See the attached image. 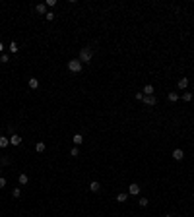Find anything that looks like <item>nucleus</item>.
<instances>
[{
  "instance_id": "nucleus-28",
  "label": "nucleus",
  "mask_w": 194,
  "mask_h": 217,
  "mask_svg": "<svg viewBox=\"0 0 194 217\" xmlns=\"http://www.w3.org/2000/svg\"><path fill=\"white\" fill-rule=\"evenodd\" d=\"M6 186V178H0V188H4Z\"/></svg>"
},
{
  "instance_id": "nucleus-29",
  "label": "nucleus",
  "mask_w": 194,
  "mask_h": 217,
  "mask_svg": "<svg viewBox=\"0 0 194 217\" xmlns=\"http://www.w3.org/2000/svg\"><path fill=\"white\" fill-rule=\"evenodd\" d=\"M2 51H4V45L0 43V54H2Z\"/></svg>"
},
{
  "instance_id": "nucleus-27",
  "label": "nucleus",
  "mask_w": 194,
  "mask_h": 217,
  "mask_svg": "<svg viewBox=\"0 0 194 217\" xmlns=\"http://www.w3.org/2000/svg\"><path fill=\"white\" fill-rule=\"evenodd\" d=\"M134 97L138 99V101H142V99H144V93H136V95H134Z\"/></svg>"
},
{
  "instance_id": "nucleus-30",
  "label": "nucleus",
  "mask_w": 194,
  "mask_h": 217,
  "mask_svg": "<svg viewBox=\"0 0 194 217\" xmlns=\"http://www.w3.org/2000/svg\"><path fill=\"white\" fill-rule=\"evenodd\" d=\"M165 217H171V215H165Z\"/></svg>"
},
{
  "instance_id": "nucleus-23",
  "label": "nucleus",
  "mask_w": 194,
  "mask_h": 217,
  "mask_svg": "<svg viewBox=\"0 0 194 217\" xmlns=\"http://www.w3.org/2000/svg\"><path fill=\"white\" fill-rule=\"evenodd\" d=\"M20 194H22V192H20V188H14V192H12V196H14V198H20Z\"/></svg>"
},
{
  "instance_id": "nucleus-22",
  "label": "nucleus",
  "mask_w": 194,
  "mask_h": 217,
  "mask_svg": "<svg viewBox=\"0 0 194 217\" xmlns=\"http://www.w3.org/2000/svg\"><path fill=\"white\" fill-rule=\"evenodd\" d=\"M10 53H18V43H10Z\"/></svg>"
},
{
  "instance_id": "nucleus-26",
  "label": "nucleus",
  "mask_w": 194,
  "mask_h": 217,
  "mask_svg": "<svg viewBox=\"0 0 194 217\" xmlns=\"http://www.w3.org/2000/svg\"><path fill=\"white\" fill-rule=\"evenodd\" d=\"M8 163H10V159H8V157H4V159L0 161V165H8Z\"/></svg>"
},
{
  "instance_id": "nucleus-4",
  "label": "nucleus",
  "mask_w": 194,
  "mask_h": 217,
  "mask_svg": "<svg viewBox=\"0 0 194 217\" xmlns=\"http://www.w3.org/2000/svg\"><path fill=\"white\" fill-rule=\"evenodd\" d=\"M183 157H184V151H183V149H175V151H173V159H175V161H181Z\"/></svg>"
},
{
  "instance_id": "nucleus-2",
  "label": "nucleus",
  "mask_w": 194,
  "mask_h": 217,
  "mask_svg": "<svg viewBox=\"0 0 194 217\" xmlns=\"http://www.w3.org/2000/svg\"><path fill=\"white\" fill-rule=\"evenodd\" d=\"M68 70L70 72H82V62H80V58H76V60H70L68 62Z\"/></svg>"
},
{
  "instance_id": "nucleus-17",
  "label": "nucleus",
  "mask_w": 194,
  "mask_h": 217,
  "mask_svg": "<svg viewBox=\"0 0 194 217\" xmlns=\"http://www.w3.org/2000/svg\"><path fill=\"white\" fill-rule=\"evenodd\" d=\"M167 99H169L171 103H175V101H179V95H177V93H169V95H167Z\"/></svg>"
},
{
  "instance_id": "nucleus-16",
  "label": "nucleus",
  "mask_w": 194,
  "mask_h": 217,
  "mask_svg": "<svg viewBox=\"0 0 194 217\" xmlns=\"http://www.w3.org/2000/svg\"><path fill=\"white\" fill-rule=\"evenodd\" d=\"M126 200H128V194H124V192H120L117 196V202H126Z\"/></svg>"
},
{
  "instance_id": "nucleus-1",
  "label": "nucleus",
  "mask_w": 194,
  "mask_h": 217,
  "mask_svg": "<svg viewBox=\"0 0 194 217\" xmlns=\"http://www.w3.org/2000/svg\"><path fill=\"white\" fill-rule=\"evenodd\" d=\"M93 58V51L89 49V47H84L82 51H80V62L84 64V62H89Z\"/></svg>"
},
{
  "instance_id": "nucleus-24",
  "label": "nucleus",
  "mask_w": 194,
  "mask_h": 217,
  "mask_svg": "<svg viewBox=\"0 0 194 217\" xmlns=\"http://www.w3.org/2000/svg\"><path fill=\"white\" fill-rule=\"evenodd\" d=\"M183 99H184V101H192V93H184Z\"/></svg>"
},
{
  "instance_id": "nucleus-9",
  "label": "nucleus",
  "mask_w": 194,
  "mask_h": 217,
  "mask_svg": "<svg viewBox=\"0 0 194 217\" xmlns=\"http://www.w3.org/2000/svg\"><path fill=\"white\" fill-rule=\"evenodd\" d=\"M72 141H74V143H76V147H78V145H80V143L84 141V138H82V134H76L74 138H72Z\"/></svg>"
},
{
  "instance_id": "nucleus-20",
  "label": "nucleus",
  "mask_w": 194,
  "mask_h": 217,
  "mask_svg": "<svg viewBox=\"0 0 194 217\" xmlns=\"http://www.w3.org/2000/svg\"><path fill=\"white\" fill-rule=\"evenodd\" d=\"M8 60H10V56H8V54H0V62H4V64H6V62H8Z\"/></svg>"
},
{
  "instance_id": "nucleus-5",
  "label": "nucleus",
  "mask_w": 194,
  "mask_h": 217,
  "mask_svg": "<svg viewBox=\"0 0 194 217\" xmlns=\"http://www.w3.org/2000/svg\"><path fill=\"white\" fill-rule=\"evenodd\" d=\"M128 194H132V196L140 194V186H138V184H130L128 186Z\"/></svg>"
},
{
  "instance_id": "nucleus-8",
  "label": "nucleus",
  "mask_w": 194,
  "mask_h": 217,
  "mask_svg": "<svg viewBox=\"0 0 194 217\" xmlns=\"http://www.w3.org/2000/svg\"><path fill=\"white\" fill-rule=\"evenodd\" d=\"M35 151H37V153H43L45 151V143H43V141H37V143H35Z\"/></svg>"
},
{
  "instance_id": "nucleus-3",
  "label": "nucleus",
  "mask_w": 194,
  "mask_h": 217,
  "mask_svg": "<svg viewBox=\"0 0 194 217\" xmlns=\"http://www.w3.org/2000/svg\"><path fill=\"white\" fill-rule=\"evenodd\" d=\"M142 101H144L146 105H150V107H153V105L157 103V101H155V97H153V95H144V99H142Z\"/></svg>"
},
{
  "instance_id": "nucleus-15",
  "label": "nucleus",
  "mask_w": 194,
  "mask_h": 217,
  "mask_svg": "<svg viewBox=\"0 0 194 217\" xmlns=\"http://www.w3.org/2000/svg\"><path fill=\"white\" fill-rule=\"evenodd\" d=\"M144 95H153V85H146L144 87Z\"/></svg>"
},
{
  "instance_id": "nucleus-18",
  "label": "nucleus",
  "mask_w": 194,
  "mask_h": 217,
  "mask_svg": "<svg viewBox=\"0 0 194 217\" xmlns=\"http://www.w3.org/2000/svg\"><path fill=\"white\" fill-rule=\"evenodd\" d=\"M148 204H150V202H148L146 198H140V200H138V206H140V207H146Z\"/></svg>"
},
{
  "instance_id": "nucleus-6",
  "label": "nucleus",
  "mask_w": 194,
  "mask_h": 217,
  "mask_svg": "<svg viewBox=\"0 0 194 217\" xmlns=\"http://www.w3.org/2000/svg\"><path fill=\"white\" fill-rule=\"evenodd\" d=\"M10 143H12V145H20V143H22V138H20L18 134H12V138H10Z\"/></svg>"
},
{
  "instance_id": "nucleus-21",
  "label": "nucleus",
  "mask_w": 194,
  "mask_h": 217,
  "mask_svg": "<svg viewBox=\"0 0 194 217\" xmlns=\"http://www.w3.org/2000/svg\"><path fill=\"white\" fill-rule=\"evenodd\" d=\"M70 155H72V157H78V155H80V149H78V147H72V149H70Z\"/></svg>"
},
{
  "instance_id": "nucleus-31",
  "label": "nucleus",
  "mask_w": 194,
  "mask_h": 217,
  "mask_svg": "<svg viewBox=\"0 0 194 217\" xmlns=\"http://www.w3.org/2000/svg\"><path fill=\"white\" fill-rule=\"evenodd\" d=\"M0 169H2V165H0Z\"/></svg>"
},
{
  "instance_id": "nucleus-14",
  "label": "nucleus",
  "mask_w": 194,
  "mask_h": 217,
  "mask_svg": "<svg viewBox=\"0 0 194 217\" xmlns=\"http://www.w3.org/2000/svg\"><path fill=\"white\" fill-rule=\"evenodd\" d=\"M6 145H10V140L4 138V136H0V147H6Z\"/></svg>"
},
{
  "instance_id": "nucleus-11",
  "label": "nucleus",
  "mask_w": 194,
  "mask_h": 217,
  "mask_svg": "<svg viewBox=\"0 0 194 217\" xmlns=\"http://www.w3.org/2000/svg\"><path fill=\"white\" fill-rule=\"evenodd\" d=\"M18 180H20V184H27V180H29V176H27V174H20V176H18Z\"/></svg>"
},
{
  "instance_id": "nucleus-7",
  "label": "nucleus",
  "mask_w": 194,
  "mask_h": 217,
  "mask_svg": "<svg viewBox=\"0 0 194 217\" xmlns=\"http://www.w3.org/2000/svg\"><path fill=\"white\" fill-rule=\"evenodd\" d=\"M35 12H37V14H47V4H37V6H35Z\"/></svg>"
},
{
  "instance_id": "nucleus-25",
  "label": "nucleus",
  "mask_w": 194,
  "mask_h": 217,
  "mask_svg": "<svg viewBox=\"0 0 194 217\" xmlns=\"http://www.w3.org/2000/svg\"><path fill=\"white\" fill-rule=\"evenodd\" d=\"M54 4H56V0H47V6H51V8H53Z\"/></svg>"
},
{
  "instance_id": "nucleus-12",
  "label": "nucleus",
  "mask_w": 194,
  "mask_h": 217,
  "mask_svg": "<svg viewBox=\"0 0 194 217\" xmlns=\"http://www.w3.org/2000/svg\"><path fill=\"white\" fill-rule=\"evenodd\" d=\"M186 85H188V78H181V80H179V87H181V89H184Z\"/></svg>"
},
{
  "instance_id": "nucleus-19",
  "label": "nucleus",
  "mask_w": 194,
  "mask_h": 217,
  "mask_svg": "<svg viewBox=\"0 0 194 217\" xmlns=\"http://www.w3.org/2000/svg\"><path fill=\"white\" fill-rule=\"evenodd\" d=\"M45 18H47V22H53V20L56 18V16H54L53 12H47V14H45Z\"/></svg>"
},
{
  "instance_id": "nucleus-13",
  "label": "nucleus",
  "mask_w": 194,
  "mask_h": 217,
  "mask_svg": "<svg viewBox=\"0 0 194 217\" xmlns=\"http://www.w3.org/2000/svg\"><path fill=\"white\" fill-rule=\"evenodd\" d=\"M99 188H101V186H99V182H95V180L89 184V190H91V192H99Z\"/></svg>"
},
{
  "instance_id": "nucleus-10",
  "label": "nucleus",
  "mask_w": 194,
  "mask_h": 217,
  "mask_svg": "<svg viewBox=\"0 0 194 217\" xmlns=\"http://www.w3.org/2000/svg\"><path fill=\"white\" fill-rule=\"evenodd\" d=\"M29 87H31V89H37V87H39V80H37V78H31V80H29Z\"/></svg>"
}]
</instances>
